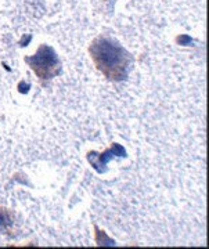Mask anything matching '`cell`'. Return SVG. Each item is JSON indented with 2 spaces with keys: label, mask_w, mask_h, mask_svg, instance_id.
Masks as SVG:
<instances>
[{
  "label": "cell",
  "mask_w": 209,
  "mask_h": 249,
  "mask_svg": "<svg viewBox=\"0 0 209 249\" xmlns=\"http://www.w3.org/2000/svg\"><path fill=\"white\" fill-rule=\"evenodd\" d=\"M89 53L96 68L112 82H123L129 75L130 54L112 37L99 36L89 46Z\"/></svg>",
  "instance_id": "6da1fadb"
},
{
  "label": "cell",
  "mask_w": 209,
  "mask_h": 249,
  "mask_svg": "<svg viewBox=\"0 0 209 249\" xmlns=\"http://www.w3.org/2000/svg\"><path fill=\"white\" fill-rule=\"evenodd\" d=\"M25 62L35 72L37 78L42 80L53 79L63 71L61 61L54 49L47 45L39 46L37 52L34 55L25 57Z\"/></svg>",
  "instance_id": "7a4b0ae2"
},
{
  "label": "cell",
  "mask_w": 209,
  "mask_h": 249,
  "mask_svg": "<svg viewBox=\"0 0 209 249\" xmlns=\"http://www.w3.org/2000/svg\"><path fill=\"white\" fill-rule=\"evenodd\" d=\"M118 157L126 158V150L123 148V145H121L118 142H112V145L104 152L89 151L86 154V160L97 173H104L107 170V165L109 162Z\"/></svg>",
  "instance_id": "3957f363"
},
{
  "label": "cell",
  "mask_w": 209,
  "mask_h": 249,
  "mask_svg": "<svg viewBox=\"0 0 209 249\" xmlns=\"http://www.w3.org/2000/svg\"><path fill=\"white\" fill-rule=\"evenodd\" d=\"M14 226V213L9 208L0 206V232L11 231Z\"/></svg>",
  "instance_id": "277c9868"
}]
</instances>
